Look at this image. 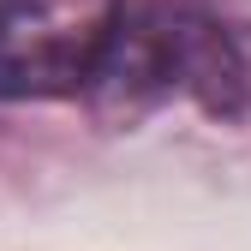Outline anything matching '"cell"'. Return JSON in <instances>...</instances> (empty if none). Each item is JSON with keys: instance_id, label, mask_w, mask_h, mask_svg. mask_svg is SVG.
<instances>
[{"instance_id": "cell-1", "label": "cell", "mask_w": 251, "mask_h": 251, "mask_svg": "<svg viewBox=\"0 0 251 251\" xmlns=\"http://www.w3.org/2000/svg\"><path fill=\"white\" fill-rule=\"evenodd\" d=\"M132 0H0V102L96 96Z\"/></svg>"}, {"instance_id": "cell-2", "label": "cell", "mask_w": 251, "mask_h": 251, "mask_svg": "<svg viewBox=\"0 0 251 251\" xmlns=\"http://www.w3.org/2000/svg\"><path fill=\"white\" fill-rule=\"evenodd\" d=\"M174 90L209 108H239L245 66L233 36L185 6H126L96 96L132 102V96H174Z\"/></svg>"}]
</instances>
